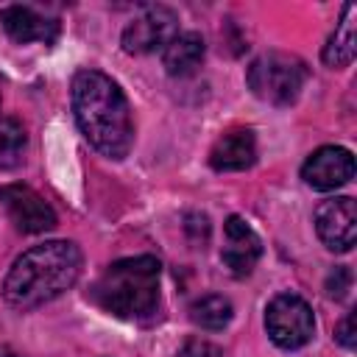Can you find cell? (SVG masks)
<instances>
[{"label": "cell", "instance_id": "obj_1", "mask_svg": "<svg viewBox=\"0 0 357 357\" xmlns=\"http://www.w3.org/2000/svg\"><path fill=\"white\" fill-rule=\"evenodd\" d=\"M73 112L84 139L109 159L128 156L134 145L131 106L123 89L98 70H78L73 78Z\"/></svg>", "mask_w": 357, "mask_h": 357}, {"label": "cell", "instance_id": "obj_2", "mask_svg": "<svg viewBox=\"0 0 357 357\" xmlns=\"http://www.w3.org/2000/svg\"><path fill=\"white\" fill-rule=\"evenodd\" d=\"M84 268L81 248L70 240H45L14 259L3 282V298L14 310L42 307L67 293Z\"/></svg>", "mask_w": 357, "mask_h": 357}, {"label": "cell", "instance_id": "obj_3", "mask_svg": "<svg viewBox=\"0 0 357 357\" xmlns=\"http://www.w3.org/2000/svg\"><path fill=\"white\" fill-rule=\"evenodd\" d=\"M159 276L162 265L151 254L114 259L89 287V301L120 321L151 324L162 304Z\"/></svg>", "mask_w": 357, "mask_h": 357}, {"label": "cell", "instance_id": "obj_4", "mask_svg": "<svg viewBox=\"0 0 357 357\" xmlns=\"http://www.w3.org/2000/svg\"><path fill=\"white\" fill-rule=\"evenodd\" d=\"M245 81L259 100L271 106H290L307 84V64L293 53L271 50L248 64Z\"/></svg>", "mask_w": 357, "mask_h": 357}, {"label": "cell", "instance_id": "obj_5", "mask_svg": "<svg viewBox=\"0 0 357 357\" xmlns=\"http://www.w3.org/2000/svg\"><path fill=\"white\" fill-rule=\"evenodd\" d=\"M265 329L279 349H301L315 332L312 307L296 293H279L265 307Z\"/></svg>", "mask_w": 357, "mask_h": 357}, {"label": "cell", "instance_id": "obj_6", "mask_svg": "<svg viewBox=\"0 0 357 357\" xmlns=\"http://www.w3.org/2000/svg\"><path fill=\"white\" fill-rule=\"evenodd\" d=\"M176 33H178V14L167 6H148L123 28L120 45L131 56H148L165 50Z\"/></svg>", "mask_w": 357, "mask_h": 357}, {"label": "cell", "instance_id": "obj_7", "mask_svg": "<svg viewBox=\"0 0 357 357\" xmlns=\"http://www.w3.org/2000/svg\"><path fill=\"white\" fill-rule=\"evenodd\" d=\"M0 204L22 234H42L56 226V212L50 209V204L25 184L0 187Z\"/></svg>", "mask_w": 357, "mask_h": 357}, {"label": "cell", "instance_id": "obj_8", "mask_svg": "<svg viewBox=\"0 0 357 357\" xmlns=\"http://www.w3.org/2000/svg\"><path fill=\"white\" fill-rule=\"evenodd\" d=\"M315 231L321 237V243L329 251L346 254L354 248L357 240V206L354 198L340 195V198H329L324 204H318L315 209Z\"/></svg>", "mask_w": 357, "mask_h": 357}, {"label": "cell", "instance_id": "obj_9", "mask_svg": "<svg viewBox=\"0 0 357 357\" xmlns=\"http://www.w3.org/2000/svg\"><path fill=\"white\" fill-rule=\"evenodd\" d=\"M351 176H354V156L343 145H324L312 151L307 162L301 165V178L312 190H321V192L349 184Z\"/></svg>", "mask_w": 357, "mask_h": 357}, {"label": "cell", "instance_id": "obj_10", "mask_svg": "<svg viewBox=\"0 0 357 357\" xmlns=\"http://www.w3.org/2000/svg\"><path fill=\"white\" fill-rule=\"evenodd\" d=\"M259 257H262L259 234L240 215H229L223 223V248H220L223 265L234 276H248L259 262Z\"/></svg>", "mask_w": 357, "mask_h": 357}, {"label": "cell", "instance_id": "obj_11", "mask_svg": "<svg viewBox=\"0 0 357 357\" xmlns=\"http://www.w3.org/2000/svg\"><path fill=\"white\" fill-rule=\"evenodd\" d=\"M0 25L20 45H28V42L50 45L59 36V20L36 11L33 6H3L0 8Z\"/></svg>", "mask_w": 357, "mask_h": 357}, {"label": "cell", "instance_id": "obj_12", "mask_svg": "<svg viewBox=\"0 0 357 357\" xmlns=\"http://www.w3.org/2000/svg\"><path fill=\"white\" fill-rule=\"evenodd\" d=\"M257 162V139L251 128H231L209 151V165L212 170L231 173V170H245Z\"/></svg>", "mask_w": 357, "mask_h": 357}, {"label": "cell", "instance_id": "obj_13", "mask_svg": "<svg viewBox=\"0 0 357 357\" xmlns=\"http://www.w3.org/2000/svg\"><path fill=\"white\" fill-rule=\"evenodd\" d=\"M204 53H206V45L198 31H178L173 36V42L162 50V64H165L167 75L184 78L201 67Z\"/></svg>", "mask_w": 357, "mask_h": 357}, {"label": "cell", "instance_id": "obj_14", "mask_svg": "<svg viewBox=\"0 0 357 357\" xmlns=\"http://www.w3.org/2000/svg\"><path fill=\"white\" fill-rule=\"evenodd\" d=\"M354 11H357V8H354L351 3L343 8V17H340L335 33H332L329 42L324 45L321 59H324V64L332 67V70H337V67H349L351 59H354V50H357V31H354L357 22H354Z\"/></svg>", "mask_w": 357, "mask_h": 357}, {"label": "cell", "instance_id": "obj_15", "mask_svg": "<svg viewBox=\"0 0 357 357\" xmlns=\"http://www.w3.org/2000/svg\"><path fill=\"white\" fill-rule=\"evenodd\" d=\"M234 315V307L226 296H218V293H209V296H201L190 304V321L198 326V329H206V332H220L229 326Z\"/></svg>", "mask_w": 357, "mask_h": 357}, {"label": "cell", "instance_id": "obj_16", "mask_svg": "<svg viewBox=\"0 0 357 357\" xmlns=\"http://www.w3.org/2000/svg\"><path fill=\"white\" fill-rule=\"evenodd\" d=\"M25 145H28L25 128L11 117L0 120V170L20 167L25 159Z\"/></svg>", "mask_w": 357, "mask_h": 357}, {"label": "cell", "instance_id": "obj_17", "mask_svg": "<svg viewBox=\"0 0 357 357\" xmlns=\"http://www.w3.org/2000/svg\"><path fill=\"white\" fill-rule=\"evenodd\" d=\"M349 290H351V271H349L346 265H337V268L326 276V293H329V298L340 301V298L349 296Z\"/></svg>", "mask_w": 357, "mask_h": 357}, {"label": "cell", "instance_id": "obj_18", "mask_svg": "<svg viewBox=\"0 0 357 357\" xmlns=\"http://www.w3.org/2000/svg\"><path fill=\"white\" fill-rule=\"evenodd\" d=\"M176 357H220V349L212 346L209 340H198L195 337V340H187Z\"/></svg>", "mask_w": 357, "mask_h": 357}, {"label": "cell", "instance_id": "obj_19", "mask_svg": "<svg viewBox=\"0 0 357 357\" xmlns=\"http://www.w3.org/2000/svg\"><path fill=\"white\" fill-rule=\"evenodd\" d=\"M335 340H337L343 349H354V310L346 312V318L337 324V329H335Z\"/></svg>", "mask_w": 357, "mask_h": 357}, {"label": "cell", "instance_id": "obj_20", "mask_svg": "<svg viewBox=\"0 0 357 357\" xmlns=\"http://www.w3.org/2000/svg\"><path fill=\"white\" fill-rule=\"evenodd\" d=\"M184 229L192 231V240H195V243H204L206 234H209V220H206V215H195V212H192V215H187Z\"/></svg>", "mask_w": 357, "mask_h": 357}, {"label": "cell", "instance_id": "obj_21", "mask_svg": "<svg viewBox=\"0 0 357 357\" xmlns=\"http://www.w3.org/2000/svg\"><path fill=\"white\" fill-rule=\"evenodd\" d=\"M0 357H22V354H20V351H14L11 346H3V343H0Z\"/></svg>", "mask_w": 357, "mask_h": 357}]
</instances>
